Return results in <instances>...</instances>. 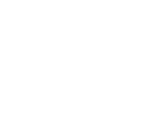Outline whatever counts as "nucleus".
<instances>
[]
</instances>
